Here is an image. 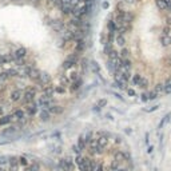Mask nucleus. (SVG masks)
<instances>
[{
    "label": "nucleus",
    "instance_id": "nucleus-50",
    "mask_svg": "<svg viewBox=\"0 0 171 171\" xmlns=\"http://www.w3.org/2000/svg\"><path fill=\"white\" fill-rule=\"evenodd\" d=\"M103 8H108V3H106L104 1V3H103Z\"/></svg>",
    "mask_w": 171,
    "mask_h": 171
},
{
    "label": "nucleus",
    "instance_id": "nucleus-14",
    "mask_svg": "<svg viewBox=\"0 0 171 171\" xmlns=\"http://www.w3.org/2000/svg\"><path fill=\"white\" fill-rule=\"evenodd\" d=\"M12 119H13V115H4L0 118V126H5L8 123H11Z\"/></svg>",
    "mask_w": 171,
    "mask_h": 171
},
{
    "label": "nucleus",
    "instance_id": "nucleus-47",
    "mask_svg": "<svg viewBox=\"0 0 171 171\" xmlns=\"http://www.w3.org/2000/svg\"><path fill=\"white\" fill-rule=\"evenodd\" d=\"M158 107H159V106H154V107H151V108H148L147 111L148 112H151V111H154V110H158Z\"/></svg>",
    "mask_w": 171,
    "mask_h": 171
},
{
    "label": "nucleus",
    "instance_id": "nucleus-10",
    "mask_svg": "<svg viewBox=\"0 0 171 171\" xmlns=\"http://www.w3.org/2000/svg\"><path fill=\"white\" fill-rule=\"evenodd\" d=\"M84 47H86V43L83 42L82 39H78L76 44H75V52H76V54H82L83 50H84Z\"/></svg>",
    "mask_w": 171,
    "mask_h": 171
},
{
    "label": "nucleus",
    "instance_id": "nucleus-25",
    "mask_svg": "<svg viewBox=\"0 0 171 171\" xmlns=\"http://www.w3.org/2000/svg\"><path fill=\"white\" fill-rule=\"evenodd\" d=\"M108 58H110V60H111V62H114V60H116V59L119 58V54H118L115 50H112V51H111V52L108 54Z\"/></svg>",
    "mask_w": 171,
    "mask_h": 171
},
{
    "label": "nucleus",
    "instance_id": "nucleus-5",
    "mask_svg": "<svg viewBox=\"0 0 171 171\" xmlns=\"http://www.w3.org/2000/svg\"><path fill=\"white\" fill-rule=\"evenodd\" d=\"M51 75H48V74H42L40 75V79H39V82H38V84L39 86H42V87H44V86H47V84H51Z\"/></svg>",
    "mask_w": 171,
    "mask_h": 171
},
{
    "label": "nucleus",
    "instance_id": "nucleus-45",
    "mask_svg": "<svg viewBox=\"0 0 171 171\" xmlns=\"http://www.w3.org/2000/svg\"><path fill=\"white\" fill-rule=\"evenodd\" d=\"M164 86H171V75L168 76L167 79H166V83H164Z\"/></svg>",
    "mask_w": 171,
    "mask_h": 171
},
{
    "label": "nucleus",
    "instance_id": "nucleus-43",
    "mask_svg": "<svg viewBox=\"0 0 171 171\" xmlns=\"http://www.w3.org/2000/svg\"><path fill=\"white\" fill-rule=\"evenodd\" d=\"M0 79H3V80H5V79H8V75H7V72H1V74H0Z\"/></svg>",
    "mask_w": 171,
    "mask_h": 171
},
{
    "label": "nucleus",
    "instance_id": "nucleus-15",
    "mask_svg": "<svg viewBox=\"0 0 171 171\" xmlns=\"http://www.w3.org/2000/svg\"><path fill=\"white\" fill-rule=\"evenodd\" d=\"M48 111H50L51 114H56V115H60V114L63 112V107H60V106H51L50 108H48Z\"/></svg>",
    "mask_w": 171,
    "mask_h": 171
},
{
    "label": "nucleus",
    "instance_id": "nucleus-8",
    "mask_svg": "<svg viewBox=\"0 0 171 171\" xmlns=\"http://www.w3.org/2000/svg\"><path fill=\"white\" fill-rule=\"evenodd\" d=\"M13 55H15V59H24L27 56V50L24 47H20L13 52Z\"/></svg>",
    "mask_w": 171,
    "mask_h": 171
},
{
    "label": "nucleus",
    "instance_id": "nucleus-39",
    "mask_svg": "<svg viewBox=\"0 0 171 171\" xmlns=\"http://www.w3.org/2000/svg\"><path fill=\"white\" fill-rule=\"evenodd\" d=\"M155 98H158V94H156L155 91H152V92L148 94V99H155Z\"/></svg>",
    "mask_w": 171,
    "mask_h": 171
},
{
    "label": "nucleus",
    "instance_id": "nucleus-37",
    "mask_svg": "<svg viewBox=\"0 0 171 171\" xmlns=\"http://www.w3.org/2000/svg\"><path fill=\"white\" fill-rule=\"evenodd\" d=\"M79 76H78V72H71L70 74V80L71 82H75V80H78Z\"/></svg>",
    "mask_w": 171,
    "mask_h": 171
},
{
    "label": "nucleus",
    "instance_id": "nucleus-29",
    "mask_svg": "<svg viewBox=\"0 0 171 171\" xmlns=\"http://www.w3.org/2000/svg\"><path fill=\"white\" fill-rule=\"evenodd\" d=\"M162 43H163V46H168V44H171V38L168 35H163L162 36Z\"/></svg>",
    "mask_w": 171,
    "mask_h": 171
},
{
    "label": "nucleus",
    "instance_id": "nucleus-44",
    "mask_svg": "<svg viewBox=\"0 0 171 171\" xmlns=\"http://www.w3.org/2000/svg\"><path fill=\"white\" fill-rule=\"evenodd\" d=\"M164 92L171 94V86H164Z\"/></svg>",
    "mask_w": 171,
    "mask_h": 171
},
{
    "label": "nucleus",
    "instance_id": "nucleus-20",
    "mask_svg": "<svg viewBox=\"0 0 171 171\" xmlns=\"http://www.w3.org/2000/svg\"><path fill=\"white\" fill-rule=\"evenodd\" d=\"M155 3H156V7L159 8V9H162V11L167 8V3H166V0H156Z\"/></svg>",
    "mask_w": 171,
    "mask_h": 171
},
{
    "label": "nucleus",
    "instance_id": "nucleus-38",
    "mask_svg": "<svg viewBox=\"0 0 171 171\" xmlns=\"http://www.w3.org/2000/svg\"><path fill=\"white\" fill-rule=\"evenodd\" d=\"M16 66H26V60L24 59H15Z\"/></svg>",
    "mask_w": 171,
    "mask_h": 171
},
{
    "label": "nucleus",
    "instance_id": "nucleus-42",
    "mask_svg": "<svg viewBox=\"0 0 171 171\" xmlns=\"http://www.w3.org/2000/svg\"><path fill=\"white\" fill-rule=\"evenodd\" d=\"M127 94L130 95V96H135V91H134L132 88H128L127 90Z\"/></svg>",
    "mask_w": 171,
    "mask_h": 171
},
{
    "label": "nucleus",
    "instance_id": "nucleus-1",
    "mask_svg": "<svg viewBox=\"0 0 171 171\" xmlns=\"http://www.w3.org/2000/svg\"><path fill=\"white\" fill-rule=\"evenodd\" d=\"M75 163L78 164L80 171H91V159H88V158H84L82 155H76Z\"/></svg>",
    "mask_w": 171,
    "mask_h": 171
},
{
    "label": "nucleus",
    "instance_id": "nucleus-7",
    "mask_svg": "<svg viewBox=\"0 0 171 171\" xmlns=\"http://www.w3.org/2000/svg\"><path fill=\"white\" fill-rule=\"evenodd\" d=\"M22 96H23V94H22L20 90H13L11 95H9V99H11V102H19L22 99Z\"/></svg>",
    "mask_w": 171,
    "mask_h": 171
},
{
    "label": "nucleus",
    "instance_id": "nucleus-6",
    "mask_svg": "<svg viewBox=\"0 0 171 171\" xmlns=\"http://www.w3.org/2000/svg\"><path fill=\"white\" fill-rule=\"evenodd\" d=\"M40 75H42V72H40L38 68H32L28 76H30V79H31L32 82H36V83H38V82H39V79H40Z\"/></svg>",
    "mask_w": 171,
    "mask_h": 171
},
{
    "label": "nucleus",
    "instance_id": "nucleus-51",
    "mask_svg": "<svg viewBox=\"0 0 171 171\" xmlns=\"http://www.w3.org/2000/svg\"><path fill=\"white\" fill-rule=\"evenodd\" d=\"M4 112V108H3V106H0V115Z\"/></svg>",
    "mask_w": 171,
    "mask_h": 171
},
{
    "label": "nucleus",
    "instance_id": "nucleus-12",
    "mask_svg": "<svg viewBox=\"0 0 171 171\" xmlns=\"http://www.w3.org/2000/svg\"><path fill=\"white\" fill-rule=\"evenodd\" d=\"M96 143L100 148H104V147H107V144H108V139H107V136H100V138L96 139Z\"/></svg>",
    "mask_w": 171,
    "mask_h": 171
},
{
    "label": "nucleus",
    "instance_id": "nucleus-32",
    "mask_svg": "<svg viewBox=\"0 0 171 171\" xmlns=\"http://www.w3.org/2000/svg\"><path fill=\"white\" fill-rule=\"evenodd\" d=\"M156 94H159V92H164V84H156L155 86V90H154Z\"/></svg>",
    "mask_w": 171,
    "mask_h": 171
},
{
    "label": "nucleus",
    "instance_id": "nucleus-21",
    "mask_svg": "<svg viewBox=\"0 0 171 171\" xmlns=\"http://www.w3.org/2000/svg\"><path fill=\"white\" fill-rule=\"evenodd\" d=\"M80 86H82V80H80V79H78V80L72 82V84H71V91L74 92V91L79 90V87H80Z\"/></svg>",
    "mask_w": 171,
    "mask_h": 171
},
{
    "label": "nucleus",
    "instance_id": "nucleus-46",
    "mask_svg": "<svg viewBox=\"0 0 171 171\" xmlns=\"http://www.w3.org/2000/svg\"><path fill=\"white\" fill-rule=\"evenodd\" d=\"M142 100H143V102L148 100V95H147V94H142Z\"/></svg>",
    "mask_w": 171,
    "mask_h": 171
},
{
    "label": "nucleus",
    "instance_id": "nucleus-16",
    "mask_svg": "<svg viewBox=\"0 0 171 171\" xmlns=\"http://www.w3.org/2000/svg\"><path fill=\"white\" fill-rule=\"evenodd\" d=\"M131 60L130 59H122V70H126V71H130L131 70Z\"/></svg>",
    "mask_w": 171,
    "mask_h": 171
},
{
    "label": "nucleus",
    "instance_id": "nucleus-22",
    "mask_svg": "<svg viewBox=\"0 0 171 171\" xmlns=\"http://www.w3.org/2000/svg\"><path fill=\"white\" fill-rule=\"evenodd\" d=\"M40 170V166L38 163H32L31 166H27L24 168V171H39Z\"/></svg>",
    "mask_w": 171,
    "mask_h": 171
},
{
    "label": "nucleus",
    "instance_id": "nucleus-18",
    "mask_svg": "<svg viewBox=\"0 0 171 171\" xmlns=\"http://www.w3.org/2000/svg\"><path fill=\"white\" fill-rule=\"evenodd\" d=\"M126 158H127V155H126V154H123L122 151L115 152V160H118L119 163H121V162H123V160H126Z\"/></svg>",
    "mask_w": 171,
    "mask_h": 171
},
{
    "label": "nucleus",
    "instance_id": "nucleus-4",
    "mask_svg": "<svg viewBox=\"0 0 171 171\" xmlns=\"http://www.w3.org/2000/svg\"><path fill=\"white\" fill-rule=\"evenodd\" d=\"M59 167L62 171H71L72 170V162L68 159H62L59 162Z\"/></svg>",
    "mask_w": 171,
    "mask_h": 171
},
{
    "label": "nucleus",
    "instance_id": "nucleus-34",
    "mask_svg": "<svg viewBox=\"0 0 171 171\" xmlns=\"http://www.w3.org/2000/svg\"><path fill=\"white\" fill-rule=\"evenodd\" d=\"M18 160H19V164H22V166H24V167H27L28 166V160L24 158V156H20V158H18Z\"/></svg>",
    "mask_w": 171,
    "mask_h": 171
},
{
    "label": "nucleus",
    "instance_id": "nucleus-27",
    "mask_svg": "<svg viewBox=\"0 0 171 171\" xmlns=\"http://www.w3.org/2000/svg\"><path fill=\"white\" fill-rule=\"evenodd\" d=\"M74 64H75V63L72 62V60H70V59H67L66 62L63 63V66H62V67L64 68V70H68V68H71V67L74 66Z\"/></svg>",
    "mask_w": 171,
    "mask_h": 171
},
{
    "label": "nucleus",
    "instance_id": "nucleus-56",
    "mask_svg": "<svg viewBox=\"0 0 171 171\" xmlns=\"http://www.w3.org/2000/svg\"><path fill=\"white\" fill-rule=\"evenodd\" d=\"M51 3H56V0H50Z\"/></svg>",
    "mask_w": 171,
    "mask_h": 171
},
{
    "label": "nucleus",
    "instance_id": "nucleus-48",
    "mask_svg": "<svg viewBox=\"0 0 171 171\" xmlns=\"http://www.w3.org/2000/svg\"><path fill=\"white\" fill-rule=\"evenodd\" d=\"M106 103H107V102H106L104 99H103V100H100V102H99V107H100V106H104Z\"/></svg>",
    "mask_w": 171,
    "mask_h": 171
},
{
    "label": "nucleus",
    "instance_id": "nucleus-31",
    "mask_svg": "<svg viewBox=\"0 0 171 171\" xmlns=\"http://www.w3.org/2000/svg\"><path fill=\"white\" fill-rule=\"evenodd\" d=\"M128 56H130V51H128L127 48H123V50L121 51V58L122 59H128Z\"/></svg>",
    "mask_w": 171,
    "mask_h": 171
},
{
    "label": "nucleus",
    "instance_id": "nucleus-41",
    "mask_svg": "<svg viewBox=\"0 0 171 171\" xmlns=\"http://www.w3.org/2000/svg\"><path fill=\"white\" fill-rule=\"evenodd\" d=\"M72 150H74V152H76V155H80V151H82V150H80L78 146H74V147H72Z\"/></svg>",
    "mask_w": 171,
    "mask_h": 171
},
{
    "label": "nucleus",
    "instance_id": "nucleus-11",
    "mask_svg": "<svg viewBox=\"0 0 171 171\" xmlns=\"http://www.w3.org/2000/svg\"><path fill=\"white\" fill-rule=\"evenodd\" d=\"M36 112H38V106H36V103L32 102V104L27 106V114L30 115V116H34Z\"/></svg>",
    "mask_w": 171,
    "mask_h": 171
},
{
    "label": "nucleus",
    "instance_id": "nucleus-54",
    "mask_svg": "<svg viewBox=\"0 0 171 171\" xmlns=\"http://www.w3.org/2000/svg\"><path fill=\"white\" fill-rule=\"evenodd\" d=\"M0 171H7L5 168H3V167H0Z\"/></svg>",
    "mask_w": 171,
    "mask_h": 171
},
{
    "label": "nucleus",
    "instance_id": "nucleus-35",
    "mask_svg": "<svg viewBox=\"0 0 171 171\" xmlns=\"http://www.w3.org/2000/svg\"><path fill=\"white\" fill-rule=\"evenodd\" d=\"M148 86V80L146 78H142L140 79V82H139V87H142V88H146Z\"/></svg>",
    "mask_w": 171,
    "mask_h": 171
},
{
    "label": "nucleus",
    "instance_id": "nucleus-33",
    "mask_svg": "<svg viewBox=\"0 0 171 171\" xmlns=\"http://www.w3.org/2000/svg\"><path fill=\"white\" fill-rule=\"evenodd\" d=\"M5 72H7L8 78H13V76H18V75H19V72L16 70H8V71H5Z\"/></svg>",
    "mask_w": 171,
    "mask_h": 171
},
{
    "label": "nucleus",
    "instance_id": "nucleus-23",
    "mask_svg": "<svg viewBox=\"0 0 171 171\" xmlns=\"http://www.w3.org/2000/svg\"><path fill=\"white\" fill-rule=\"evenodd\" d=\"M70 83H71L70 78H67V76H60V86L66 87V86H70Z\"/></svg>",
    "mask_w": 171,
    "mask_h": 171
},
{
    "label": "nucleus",
    "instance_id": "nucleus-13",
    "mask_svg": "<svg viewBox=\"0 0 171 171\" xmlns=\"http://www.w3.org/2000/svg\"><path fill=\"white\" fill-rule=\"evenodd\" d=\"M50 116H51V112L47 108H44V110L40 111V121L48 122V121H50Z\"/></svg>",
    "mask_w": 171,
    "mask_h": 171
},
{
    "label": "nucleus",
    "instance_id": "nucleus-49",
    "mask_svg": "<svg viewBox=\"0 0 171 171\" xmlns=\"http://www.w3.org/2000/svg\"><path fill=\"white\" fill-rule=\"evenodd\" d=\"M4 91H5V87H4V86H0V94H3Z\"/></svg>",
    "mask_w": 171,
    "mask_h": 171
},
{
    "label": "nucleus",
    "instance_id": "nucleus-19",
    "mask_svg": "<svg viewBox=\"0 0 171 171\" xmlns=\"http://www.w3.org/2000/svg\"><path fill=\"white\" fill-rule=\"evenodd\" d=\"M13 119L23 121V119H24V111H23V110H16L15 112H13Z\"/></svg>",
    "mask_w": 171,
    "mask_h": 171
},
{
    "label": "nucleus",
    "instance_id": "nucleus-9",
    "mask_svg": "<svg viewBox=\"0 0 171 171\" xmlns=\"http://www.w3.org/2000/svg\"><path fill=\"white\" fill-rule=\"evenodd\" d=\"M19 170V160L16 156H12L9 159V171H18Z\"/></svg>",
    "mask_w": 171,
    "mask_h": 171
},
{
    "label": "nucleus",
    "instance_id": "nucleus-40",
    "mask_svg": "<svg viewBox=\"0 0 171 171\" xmlns=\"http://www.w3.org/2000/svg\"><path fill=\"white\" fill-rule=\"evenodd\" d=\"M15 127H8V130H4L3 134H9V132H15Z\"/></svg>",
    "mask_w": 171,
    "mask_h": 171
},
{
    "label": "nucleus",
    "instance_id": "nucleus-28",
    "mask_svg": "<svg viewBox=\"0 0 171 171\" xmlns=\"http://www.w3.org/2000/svg\"><path fill=\"white\" fill-rule=\"evenodd\" d=\"M55 92L63 95V94H66V87H63V86H60V84L56 86V87H55Z\"/></svg>",
    "mask_w": 171,
    "mask_h": 171
},
{
    "label": "nucleus",
    "instance_id": "nucleus-55",
    "mask_svg": "<svg viewBox=\"0 0 171 171\" xmlns=\"http://www.w3.org/2000/svg\"><path fill=\"white\" fill-rule=\"evenodd\" d=\"M128 3H134V0H127Z\"/></svg>",
    "mask_w": 171,
    "mask_h": 171
},
{
    "label": "nucleus",
    "instance_id": "nucleus-2",
    "mask_svg": "<svg viewBox=\"0 0 171 171\" xmlns=\"http://www.w3.org/2000/svg\"><path fill=\"white\" fill-rule=\"evenodd\" d=\"M35 94H36L35 88H27L26 92L23 94V102L24 103H31V102H34Z\"/></svg>",
    "mask_w": 171,
    "mask_h": 171
},
{
    "label": "nucleus",
    "instance_id": "nucleus-52",
    "mask_svg": "<svg viewBox=\"0 0 171 171\" xmlns=\"http://www.w3.org/2000/svg\"><path fill=\"white\" fill-rule=\"evenodd\" d=\"M166 9H167V11H170V12H171V3H170V4H168V5H167V8H166Z\"/></svg>",
    "mask_w": 171,
    "mask_h": 171
},
{
    "label": "nucleus",
    "instance_id": "nucleus-3",
    "mask_svg": "<svg viewBox=\"0 0 171 171\" xmlns=\"http://www.w3.org/2000/svg\"><path fill=\"white\" fill-rule=\"evenodd\" d=\"M54 92H55V87L52 84H47V86H44L43 87V96H46V98H48V99H51V96L54 95Z\"/></svg>",
    "mask_w": 171,
    "mask_h": 171
},
{
    "label": "nucleus",
    "instance_id": "nucleus-36",
    "mask_svg": "<svg viewBox=\"0 0 171 171\" xmlns=\"http://www.w3.org/2000/svg\"><path fill=\"white\" fill-rule=\"evenodd\" d=\"M118 168H119V162H118V160H112V163H111V170L116 171Z\"/></svg>",
    "mask_w": 171,
    "mask_h": 171
},
{
    "label": "nucleus",
    "instance_id": "nucleus-24",
    "mask_svg": "<svg viewBox=\"0 0 171 171\" xmlns=\"http://www.w3.org/2000/svg\"><path fill=\"white\" fill-rule=\"evenodd\" d=\"M86 144H87L86 139L83 138V136H80V138H79V142H78V147L80 148V150H84V148H86Z\"/></svg>",
    "mask_w": 171,
    "mask_h": 171
},
{
    "label": "nucleus",
    "instance_id": "nucleus-53",
    "mask_svg": "<svg viewBox=\"0 0 171 171\" xmlns=\"http://www.w3.org/2000/svg\"><path fill=\"white\" fill-rule=\"evenodd\" d=\"M116 171H126V170H125V168H118Z\"/></svg>",
    "mask_w": 171,
    "mask_h": 171
},
{
    "label": "nucleus",
    "instance_id": "nucleus-17",
    "mask_svg": "<svg viewBox=\"0 0 171 171\" xmlns=\"http://www.w3.org/2000/svg\"><path fill=\"white\" fill-rule=\"evenodd\" d=\"M115 42H116V44H119L121 47H123L126 44V38L123 35H121V34H118L116 38H115Z\"/></svg>",
    "mask_w": 171,
    "mask_h": 171
},
{
    "label": "nucleus",
    "instance_id": "nucleus-30",
    "mask_svg": "<svg viewBox=\"0 0 171 171\" xmlns=\"http://www.w3.org/2000/svg\"><path fill=\"white\" fill-rule=\"evenodd\" d=\"M140 79H142V76H140L139 74L134 75V78H132V84H134V86H139V82H140Z\"/></svg>",
    "mask_w": 171,
    "mask_h": 171
},
{
    "label": "nucleus",
    "instance_id": "nucleus-26",
    "mask_svg": "<svg viewBox=\"0 0 171 171\" xmlns=\"http://www.w3.org/2000/svg\"><path fill=\"white\" fill-rule=\"evenodd\" d=\"M108 30H110V32H115L118 30V26H116V23H115L114 20L108 22Z\"/></svg>",
    "mask_w": 171,
    "mask_h": 171
}]
</instances>
